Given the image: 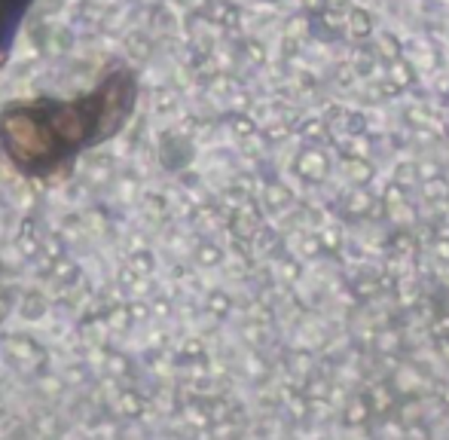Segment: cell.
Wrapping results in <instances>:
<instances>
[{
	"label": "cell",
	"instance_id": "cell-1",
	"mask_svg": "<svg viewBox=\"0 0 449 440\" xmlns=\"http://www.w3.org/2000/svg\"><path fill=\"white\" fill-rule=\"evenodd\" d=\"M138 104V77L110 61L92 89L77 98L16 101L0 110V153L18 175L53 181L77 156L114 138Z\"/></svg>",
	"mask_w": 449,
	"mask_h": 440
},
{
	"label": "cell",
	"instance_id": "cell-2",
	"mask_svg": "<svg viewBox=\"0 0 449 440\" xmlns=\"http://www.w3.org/2000/svg\"><path fill=\"white\" fill-rule=\"evenodd\" d=\"M297 168L303 171L305 178H312V181H321L324 175H328V156H324V150H318V147H309L300 156V162H297Z\"/></svg>",
	"mask_w": 449,
	"mask_h": 440
},
{
	"label": "cell",
	"instance_id": "cell-3",
	"mask_svg": "<svg viewBox=\"0 0 449 440\" xmlns=\"http://www.w3.org/2000/svg\"><path fill=\"white\" fill-rule=\"evenodd\" d=\"M367 404H370L373 413H385L394 404V395L385 385H379V388H373V395H367Z\"/></svg>",
	"mask_w": 449,
	"mask_h": 440
},
{
	"label": "cell",
	"instance_id": "cell-4",
	"mask_svg": "<svg viewBox=\"0 0 449 440\" xmlns=\"http://www.w3.org/2000/svg\"><path fill=\"white\" fill-rule=\"evenodd\" d=\"M349 31L355 37H367L373 31L370 25V13H364V9H352L349 13Z\"/></svg>",
	"mask_w": 449,
	"mask_h": 440
},
{
	"label": "cell",
	"instance_id": "cell-5",
	"mask_svg": "<svg viewBox=\"0 0 449 440\" xmlns=\"http://www.w3.org/2000/svg\"><path fill=\"white\" fill-rule=\"evenodd\" d=\"M391 77H394L397 86H410L413 83V70L406 68L404 61H394V65H391Z\"/></svg>",
	"mask_w": 449,
	"mask_h": 440
},
{
	"label": "cell",
	"instance_id": "cell-6",
	"mask_svg": "<svg viewBox=\"0 0 449 440\" xmlns=\"http://www.w3.org/2000/svg\"><path fill=\"white\" fill-rule=\"evenodd\" d=\"M328 4H333V6H340V4H342V0H328Z\"/></svg>",
	"mask_w": 449,
	"mask_h": 440
}]
</instances>
